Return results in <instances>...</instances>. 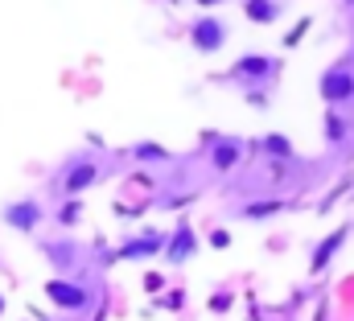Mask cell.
<instances>
[{
  "label": "cell",
  "instance_id": "1",
  "mask_svg": "<svg viewBox=\"0 0 354 321\" xmlns=\"http://www.w3.org/2000/svg\"><path fill=\"white\" fill-rule=\"evenodd\" d=\"M103 181V165L95 157H71L62 169H58V177H54V190L62 194V198H83L91 185H99Z\"/></svg>",
  "mask_w": 354,
  "mask_h": 321
},
{
  "label": "cell",
  "instance_id": "2",
  "mask_svg": "<svg viewBox=\"0 0 354 321\" xmlns=\"http://www.w3.org/2000/svg\"><path fill=\"white\" fill-rule=\"evenodd\" d=\"M317 95L330 107H346L354 99V58H338L334 66H326L317 79Z\"/></svg>",
  "mask_w": 354,
  "mask_h": 321
},
{
  "label": "cell",
  "instance_id": "3",
  "mask_svg": "<svg viewBox=\"0 0 354 321\" xmlns=\"http://www.w3.org/2000/svg\"><path fill=\"white\" fill-rule=\"evenodd\" d=\"M227 42H231V25H227L223 17L202 12V17L189 21V46H194L198 54H218Z\"/></svg>",
  "mask_w": 354,
  "mask_h": 321
},
{
  "label": "cell",
  "instance_id": "4",
  "mask_svg": "<svg viewBox=\"0 0 354 321\" xmlns=\"http://www.w3.org/2000/svg\"><path fill=\"white\" fill-rule=\"evenodd\" d=\"M46 297L62 313H87L91 309V288L79 284V280H71V276H50L46 280Z\"/></svg>",
  "mask_w": 354,
  "mask_h": 321
},
{
  "label": "cell",
  "instance_id": "5",
  "mask_svg": "<svg viewBox=\"0 0 354 321\" xmlns=\"http://www.w3.org/2000/svg\"><path fill=\"white\" fill-rule=\"evenodd\" d=\"M276 71H280V62L272 54H243V58L231 62V71L223 79L231 82V86H252V82H272Z\"/></svg>",
  "mask_w": 354,
  "mask_h": 321
},
{
  "label": "cell",
  "instance_id": "6",
  "mask_svg": "<svg viewBox=\"0 0 354 321\" xmlns=\"http://www.w3.org/2000/svg\"><path fill=\"white\" fill-rule=\"evenodd\" d=\"M0 223H4L8 231H17V235H33V231L46 223V206H41L37 198H17V202H4Z\"/></svg>",
  "mask_w": 354,
  "mask_h": 321
},
{
  "label": "cell",
  "instance_id": "7",
  "mask_svg": "<svg viewBox=\"0 0 354 321\" xmlns=\"http://www.w3.org/2000/svg\"><path fill=\"white\" fill-rule=\"evenodd\" d=\"M165 239H169V231H140V235L120 243L111 251V259H149V255H161L165 251Z\"/></svg>",
  "mask_w": 354,
  "mask_h": 321
},
{
  "label": "cell",
  "instance_id": "8",
  "mask_svg": "<svg viewBox=\"0 0 354 321\" xmlns=\"http://www.w3.org/2000/svg\"><path fill=\"white\" fill-rule=\"evenodd\" d=\"M194 251H198V235H194V227L181 219L174 231H169V239H165V264H174V268H181L185 259H194Z\"/></svg>",
  "mask_w": 354,
  "mask_h": 321
},
{
  "label": "cell",
  "instance_id": "9",
  "mask_svg": "<svg viewBox=\"0 0 354 321\" xmlns=\"http://www.w3.org/2000/svg\"><path fill=\"white\" fill-rule=\"evenodd\" d=\"M346 239H351V223H342L334 235H326V239L317 243V247H313V255H309V276H322V272L330 268V259L342 251V243H346Z\"/></svg>",
  "mask_w": 354,
  "mask_h": 321
},
{
  "label": "cell",
  "instance_id": "10",
  "mask_svg": "<svg viewBox=\"0 0 354 321\" xmlns=\"http://www.w3.org/2000/svg\"><path fill=\"white\" fill-rule=\"evenodd\" d=\"M41 255L54 264L58 276H66L75 268V259H79V243L75 239H50V243H41Z\"/></svg>",
  "mask_w": 354,
  "mask_h": 321
},
{
  "label": "cell",
  "instance_id": "11",
  "mask_svg": "<svg viewBox=\"0 0 354 321\" xmlns=\"http://www.w3.org/2000/svg\"><path fill=\"white\" fill-rule=\"evenodd\" d=\"M243 157V140H235V136H223V140H214L210 145V165H214V173H231L235 165Z\"/></svg>",
  "mask_w": 354,
  "mask_h": 321
},
{
  "label": "cell",
  "instance_id": "12",
  "mask_svg": "<svg viewBox=\"0 0 354 321\" xmlns=\"http://www.w3.org/2000/svg\"><path fill=\"white\" fill-rule=\"evenodd\" d=\"M252 149L268 160H297V149H292V140L288 136H280V132H264L260 140H252Z\"/></svg>",
  "mask_w": 354,
  "mask_h": 321
},
{
  "label": "cell",
  "instance_id": "13",
  "mask_svg": "<svg viewBox=\"0 0 354 321\" xmlns=\"http://www.w3.org/2000/svg\"><path fill=\"white\" fill-rule=\"evenodd\" d=\"M284 210H288L284 198H260V202H243V206H239V219H248V223H268V219H276V214H284Z\"/></svg>",
  "mask_w": 354,
  "mask_h": 321
},
{
  "label": "cell",
  "instance_id": "14",
  "mask_svg": "<svg viewBox=\"0 0 354 321\" xmlns=\"http://www.w3.org/2000/svg\"><path fill=\"white\" fill-rule=\"evenodd\" d=\"M280 12H284L280 0H243V17H248L252 25H272Z\"/></svg>",
  "mask_w": 354,
  "mask_h": 321
},
{
  "label": "cell",
  "instance_id": "15",
  "mask_svg": "<svg viewBox=\"0 0 354 321\" xmlns=\"http://www.w3.org/2000/svg\"><path fill=\"white\" fill-rule=\"evenodd\" d=\"M83 219V198H62V206L54 210V223L58 227H75Z\"/></svg>",
  "mask_w": 354,
  "mask_h": 321
},
{
  "label": "cell",
  "instance_id": "16",
  "mask_svg": "<svg viewBox=\"0 0 354 321\" xmlns=\"http://www.w3.org/2000/svg\"><path fill=\"white\" fill-rule=\"evenodd\" d=\"M322 132H326V140H330V145H346V120H342L338 111H326Z\"/></svg>",
  "mask_w": 354,
  "mask_h": 321
},
{
  "label": "cell",
  "instance_id": "17",
  "mask_svg": "<svg viewBox=\"0 0 354 321\" xmlns=\"http://www.w3.org/2000/svg\"><path fill=\"white\" fill-rule=\"evenodd\" d=\"M128 153L136 160H169V149H161V145H153V140H140V145H132Z\"/></svg>",
  "mask_w": 354,
  "mask_h": 321
},
{
  "label": "cell",
  "instance_id": "18",
  "mask_svg": "<svg viewBox=\"0 0 354 321\" xmlns=\"http://www.w3.org/2000/svg\"><path fill=\"white\" fill-rule=\"evenodd\" d=\"M157 305H161V309H169V313H177V309L185 305V293H165V297H161Z\"/></svg>",
  "mask_w": 354,
  "mask_h": 321
},
{
  "label": "cell",
  "instance_id": "19",
  "mask_svg": "<svg viewBox=\"0 0 354 321\" xmlns=\"http://www.w3.org/2000/svg\"><path fill=\"white\" fill-rule=\"evenodd\" d=\"M210 309H214V313H227V309H231V293H214Z\"/></svg>",
  "mask_w": 354,
  "mask_h": 321
},
{
  "label": "cell",
  "instance_id": "20",
  "mask_svg": "<svg viewBox=\"0 0 354 321\" xmlns=\"http://www.w3.org/2000/svg\"><path fill=\"white\" fill-rule=\"evenodd\" d=\"M305 29H309V21H301V25H297V29H292V33H288V37H284V46H288V50H292V46H297V42H301V33H305Z\"/></svg>",
  "mask_w": 354,
  "mask_h": 321
},
{
  "label": "cell",
  "instance_id": "21",
  "mask_svg": "<svg viewBox=\"0 0 354 321\" xmlns=\"http://www.w3.org/2000/svg\"><path fill=\"white\" fill-rule=\"evenodd\" d=\"M194 4H198V8H206V12H210V8H218V4H227V0H194Z\"/></svg>",
  "mask_w": 354,
  "mask_h": 321
},
{
  "label": "cell",
  "instance_id": "22",
  "mask_svg": "<svg viewBox=\"0 0 354 321\" xmlns=\"http://www.w3.org/2000/svg\"><path fill=\"white\" fill-rule=\"evenodd\" d=\"M4 309H8V301H4V293H0V318H4Z\"/></svg>",
  "mask_w": 354,
  "mask_h": 321
},
{
  "label": "cell",
  "instance_id": "23",
  "mask_svg": "<svg viewBox=\"0 0 354 321\" xmlns=\"http://www.w3.org/2000/svg\"><path fill=\"white\" fill-rule=\"evenodd\" d=\"M342 4H346V8H354V0H342Z\"/></svg>",
  "mask_w": 354,
  "mask_h": 321
},
{
  "label": "cell",
  "instance_id": "24",
  "mask_svg": "<svg viewBox=\"0 0 354 321\" xmlns=\"http://www.w3.org/2000/svg\"><path fill=\"white\" fill-rule=\"evenodd\" d=\"M165 4H177V0H165Z\"/></svg>",
  "mask_w": 354,
  "mask_h": 321
}]
</instances>
